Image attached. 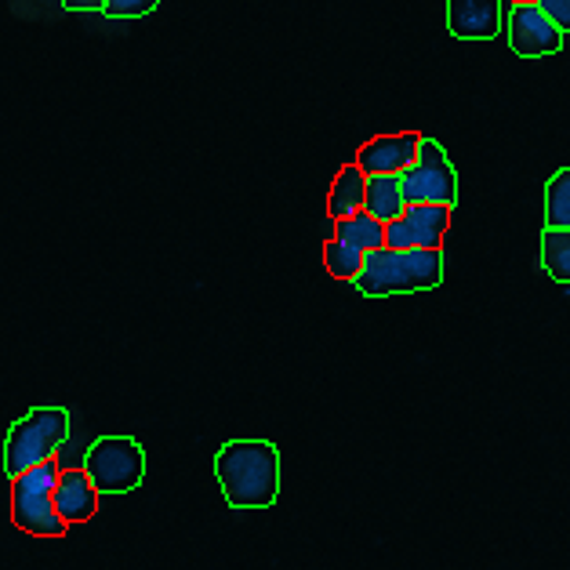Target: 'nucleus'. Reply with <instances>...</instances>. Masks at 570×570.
<instances>
[{
    "mask_svg": "<svg viewBox=\"0 0 570 570\" xmlns=\"http://www.w3.org/2000/svg\"><path fill=\"white\" fill-rule=\"evenodd\" d=\"M215 476L233 509H269L281 498V451L269 440H229L215 454Z\"/></svg>",
    "mask_w": 570,
    "mask_h": 570,
    "instance_id": "obj_1",
    "label": "nucleus"
},
{
    "mask_svg": "<svg viewBox=\"0 0 570 570\" xmlns=\"http://www.w3.org/2000/svg\"><path fill=\"white\" fill-rule=\"evenodd\" d=\"M443 281V255L440 247H379L367 252L364 269L356 276L360 295L389 298V295H414V291H433Z\"/></svg>",
    "mask_w": 570,
    "mask_h": 570,
    "instance_id": "obj_2",
    "label": "nucleus"
},
{
    "mask_svg": "<svg viewBox=\"0 0 570 570\" xmlns=\"http://www.w3.org/2000/svg\"><path fill=\"white\" fill-rule=\"evenodd\" d=\"M59 462H40L11 480V523L33 538H62L69 523L55 509V483H59Z\"/></svg>",
    "mask_w": 570,
    "mask_h": 570,
    "instance_id": "obj_3",
    "label": "nucleus"
},
{
    "mask_svg": "<svg viewBox=\"0 0 570 570\" xmlns=\"http://www.w3.org/2000/svg\"><path fill=\"white\" fill-rule=\"evenodd\" d=\"M69 436V411L66 407H33L26 419L11 425L4 440V472L11 480L26 469L51 462Z\"/></svg>",
    "mask_w": 570,
    "mask_h": 570,
    "instance_id": "obj_4",
    "label": "nucleus"
},
{
    "mask_svg": "<svg viewBox=\"0 0 570 570\" xmlns=\"http://www.w3.org/2000/svg\"><path fill=\"white\" fill-rule=\"evenodd\" d=\"M85 469L99 494H131L146 480V451L131 436H102L88 448Z\"/></svg>",
    "mask_w": 570,
    "mask_h": 570,
    "instance_id": "obj_5",
    "label": "nucleus"
},
{
    "mask_svg": "<svg viewBox=\"0 0 570 570\" xmlns=\"http://www.w3.org/2000/svg\"><path fill=\"white\" fill-rule=\"evenodd\" d=\"M400 183H403L407 204H451L454 207L458 200V175L436 138H422L419 160L400 175Z\"/></svg>",
    "mask_w": 570,
    "mask_h": 570,
    "instance_id": "obj_6",
    "label": "nucleus"
},
{
    "mask_svg": "<svg viewBox=\"0 0 570 570\" xmlns=\"http://www.w3.org/2000/svg\"><path fill=\"white\" fill-rule=\"evenodd\" d=\"M509 45L520 59H541V55L560 51L563 30L546 16L541 4H517L509 19Z\"/></svg>",
    "mask_w": 570,
    "mask_h": 570,
    "instance_id": "obj_7",
    "label": "nucleus"
},
{
    "mask_svg": "<svg viewBox=\"0 0 570 570\" xmlns=\"http://www.w3.org/2000/svg\"><path fill=\"white\" fill-rule=\"evenodd\" d=\"M419 146H422V135H414V131L379 135L360 146L356 164L364 168V175H403L419 160Z\"/></svg>",
    "mask_w": 570,
    "mask_h": 570,
    "instance_id": "obj_8",
    "label": "nucleus"
},
{
    "mask_svg": "<svg viewBox=\"0 0 570 570\" xmlns=\"http://www.w3.org/2000/svg\"><path fill=\"white\" fill-rule=\"evenodd\" d=\"M448 30L458 40H491L502 30V0H448Z\"/></svg>",
    "mask_w": 570,
    "mask_h": 570,
    "instance_id": "obj_9",
    "label": "nucleus"
},
{
    "mask_svg": "<svg viewBox=\"0 0 570 570\" xmlns=\"http://www.w3.org/2000/svg\"><path fill=\"white\" fill-rule=\"evenodd\" d=\"M99 487L91 483L88 469H62L59 483H55V509L59 517L73 527V523H88L95 512H99Z\"/></svg>",
    "mask_w": 570,
    "mask_h": 570,
    "instance_id": "obj_10",
    "label": "nucleus"
},
{
    "mask_svg": "<svg viewBox=\"0 0 570 570\" xmlns=\"http://www.w3.org/2000/svg\"><path fill=\"white\" fill-rule=\"evenodd\" d=\"M364 200H367V175H364V168H360V164H345V168L335 175V183H331V193H327V215H331V222L364 212Z\"/></svg>",
    "mask_w": 570,
    "mask_h": 570,
    "instance_id": "obj_11",
    "label": "nucleus"
},
{
    "mask_svg": "<svg viewBox=\"0 0 570 570\" xmlns=\"http://www.w3.org/2000/svg\"><path fill=\"white\" fill-rule=\"evenodd\" d=\"M451 215H454L451 204H407L403 218L411 226L414 247H440L443 233L451 226Z\"/></svg>",
    "mask_w": 570,
    "mask_h": 570,
    "instance_id": "obj_12",
    "label": "nucleus"
},
{
    "mask_svg": "<svg viewBox=\"0 0 570 570\" xmlns=\"http://www.w3.org/2000/svg\"><path fill=\"white\" fill-rule=\"evenodd\" d=\"M364 212H371L379 222H393L407 212V197H403L400 175H367V200Z\"/></svg>",
    "mask_w": 570,
    "mask_h": 570,
    "instance_id": "obj_13",
    "label": "nucleus"
},
{
    "mask_svg": "<svg viewBox=\"0 0 570 570\" xmlns=\"http://www.w3.org/2000/svg\"><path fill=\"white\" fill-rule=\"evenodd\" d=\"M335 236L350 240L360 252H379V247H385V222H379L371 212H356L335 222Z\"/></svg>",
    "mask_w": 570,
    "mask_h": 570,
    "instance_id": "obj_14",
    "label": "nucleus"
},
{
    "mask_svg": "<svg viewBox=\"0 0 570 570\" xmlns=\"http://www.w3.org/2000/svg\"><path fill=\"white\" fill-rule=\"evenodd\" d=\"M541 266L552 281L570 284V229L546 226V233H541Z\"/></svg>",
    "mask_w": 570,
    "mask_h": 570,
    "instance_id": "obj_15",
    "label": "nucleus"
},
{
    "mask_svg": "<svg viewBox=\"0 0 570 570\" xmlns=\"http://www.w3.org/2000/svg\"><path fill=\"white\" fill-rule=\"evenodd\" d=\"M364 258H367V252H360V247L342 240V236H331L324 244V266L335 281H356L360 269H364Z\"/></svg>",
    "mask_w": 570,
    "mask_h": 570,
    "instance_id": "obj_16",
    "label": "nucleus"
},
{
    "mask_svg": "<svg viewBox=\"0 0 570 570\" xmlns=\"http://www.w3.org/2000/svg\"><path fill=\"white\" fill-rule=\"evenodd\" d=\"M546 226L570 229V168H560L546 186Z\"/></svg>",
    "mask_w": 570,
    "mask_h": 570,
    "instance_id": "obj_17",
    "label": "nucleus"
},
{
    "mask_svg": "<svg viewBox=\"0 0 570 570\" xmlns=\"http://www.w3.org/2000/svg\"><path fill=\"white\" fill-rule=\"evenodd\" d=\"M160 0H109L106 4V16L109 19H142L157 8Z\"/></svg>",
    "mask_w": 570,
    "mask_h": 570,
    "instance_id": "obj_18",
    "label": "nucleus"
},
{
    "mask_svg": "<svg viewBox=\"0 0 570 570\" xmlns=\"http://www.w3.org/2000/svg\"><path fill=\"white\" fill-rule=\"evenodd\" d=\"M541 8H546V16L560 26L563 33H570V0H538Z\"/></svg>",
    "mask_w": 570,
    "mask_h": 570,
    "instance_id": "obj_19",
    "label": "nucleus"
},
{
    "mask_svg": "<svg viewBox=\"0 0 570 570\" xmlns=\"http://www.w3.org/2000/svg\"><path fill=\"white\" fill-rule=\"evenodd\" d=\"M109 0H62L66 11H106Z\"/></svg>",
    "mask_w": 570,
    "mask_h": 570,
    "instance_id": "obj_20",
    "label": "nucleus"
},
{
    "mask_svg": "<svg viewBox=\"0 0 570 570\" xmlns=\"http://www.w3.org/2000/svg\"><path fill=\"white\" fill-rule=\"evenodd\" d=\"M517 4H538V0H517Z\"/></svg>",
    "mask_w": 570,
    "mask_h": 570,
    "instance_id": "obj_21",
    "label": "nucleus"
}]
</instances>
